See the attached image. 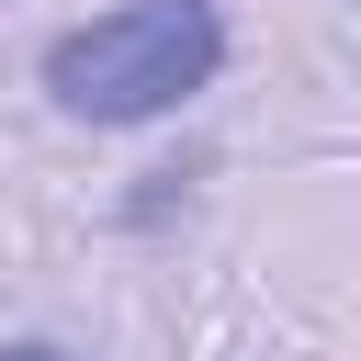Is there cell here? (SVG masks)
Listing matches in <instances>:
<instances>
[{
    "instance_id": "obj_2",
    "label": "cell",
    "mask_w": 361,
    "mask_h": 361,
    "mask_svg": "<svg viewBox=\"0 0 361 361\" xmlns=\"http://www.w3.org/2000/svg\"><path fill=\"white\" fill-rule=\"evenodd\" d=\"M0 361H68L56 338H0Z\"/></svg>"
},
{
    "instance_id": "obj_1",
    "label": "cell",
    "mask_w": 361,
    "mask_h": 361,
    "mask_svg": "<svg viewBox=\"0 0 361 361\" xmlns=\"http://www.w3.org/2000/svg\"><path fill=\"white\" fill-rule=\"evenodd\" d=\"M226 68V11L214 0H124L90 11L45 45V90L79 124H158Z\"/></svg>"
}]
</instances>
